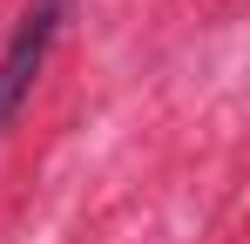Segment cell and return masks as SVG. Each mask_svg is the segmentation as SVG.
<instances>
[{
    "mask_svg": "<svg viewBox=\"0 0 250 244\" xmlns=\"http://www.w3.org/2000/svg\"><path fill=\"white\" fill-rule=\"evenodd\" d=\"M61 14H68V0H34L21 21H14V34L0 48V129L21 116V102L34 95V81L47 68V48L61 34Z\"/></svg>",
    "mask_w": 250,
    "mask_h": 244,
    "instance_id": "6da1fadb",
    "label": "cell"
}]
</instances>
